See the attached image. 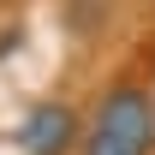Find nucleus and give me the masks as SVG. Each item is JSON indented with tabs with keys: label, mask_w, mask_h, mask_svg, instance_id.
<instances>
[{
	"label": "nucleus",
	"mask_w": 155,
	"mask_h": 155,
	"mask_svg": "<svg viewBox=\"0 0 155 155\" xmlns=\"http://www.w3.org/2000/svg\"><path fill=\"white\" fill-rule=\"evenodd\" d=\"M72 143H78V107H66V101H42L18 125V149L24 155H66Z\"/></svg>",
	"instance_id": "nucleus-2"
},
{
	"label": "nucleus",
	"mask_w": 155,
	"mask_h": 155,
	"mask_svg": "<svg viewBox=\"0 0 155 155\" xmlns=\"http://www.w3.org/2000/svg\"><path fill=\"white\" fill-rule=\"evenodd\" d=\"M155 149V96L137 84H114L84 125V155H149Z\"/></svg>",
	"instance_id": "nucleus-1"
}]
</instances>
